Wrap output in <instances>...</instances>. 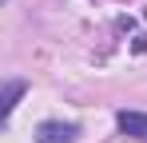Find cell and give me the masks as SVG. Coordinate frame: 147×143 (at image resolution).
Wrapping results in <instances>:
<instances>
[{
  "mask_svg": "<svg viewBox=\"0 0 147 143\" xmlns=\"http://www.w3.org/2000/svg\"><path fill=\"white\" fill-rule=\"evenodd\" d=\"M80 127L76 123H60V119H44L36 127V143H76Z\"/></svg>",
  "mask_w": 147,
  "mask_h": 143,
  "instance_id": "obj_1",
  "label": "cell"
},
{
  "mask_svg": "<svg viewBox=\"0 0 147 143\" xmlns=\"http://www.w3.org/2000/svg\"><path fill=\"white\" fill-rule=\"evenodd\" d=\"M123 135H131V139H147V111H119L115 115Z\"/></svg>",
  "mask_w": 147,
  "mask_h": 143,
  "instance_id": "obj_2",
  "label": "cell"
},
{
  "mask_svg": "<svg viewBox=\"0 0 147 143\" xmlns=\"http://www.w3.org/2000/svg\"><path fill=\"white\" fill-rule=\"evenodd\" d=\"M24 92H28V84H24V80H8V84H4V103H0V115H4V119L16 111V99H20Z\"/></svg>",
  "mask_w": 147,
  "mask_h": 143,
  "instance_id": "obj_3",
  "label": "cell"
}]
</instances>
